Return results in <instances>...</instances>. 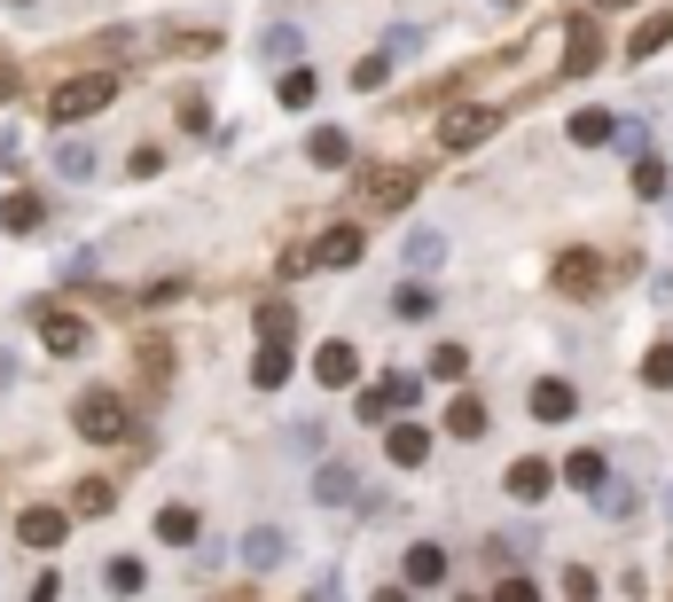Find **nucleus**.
Returning <instances> with one entry per match:
<instances>
[{
  "mask_svg": "<svg viewBox=\"0 0 673 602\" xmlns=\"http://www.w3.org/2000/svg\"><path fill=\"white\" fill-rule=\"evenodd\" d=\"M110 103H118V71H78V78H63L55 95H47V118L55 126H78V118H95Z\"/></svg>",
  "mask_w": 673,
  "mask_h": 602,
  "instance_id": "1",
  "label": "nucleus"
},
{
  "mask_svg": "<svg viewBox=\"0 0 673 602\" xmlns=\"http://www.w3.org/2000/svg\"><path fill=\"white\" fill-rule=\"evenodd\" d=\"M71 422H78V439H95V447H118L126 430H133V415H126V399H118V391H78Z\"/></svg>",
  "mask_w": 673,
  "mask_h": 602,
  "instance_id": "2",
  "label": "nucleus"
},
{
  "mask_svg": "<svg viewBox=\"0 0 673 602\" xmlns=\"http://www.w3.org/2000/svg\"><path fill=\"white\" fill-rule=\"evenodd\" d=\"M407 204H415V172H368V181H361V212L368 219H392Z\"/></svg>",
  "mask_w": 673,
  "mask_h": 602,
  "instance_id": "3",
  "label": "nucleus"
},
{
  "mask_svg": "<svg viewBox=\"0 0 673 602\" xmlns=\"http://www.w3.org/2000/svg\"><path fill=\"white\" fill-rule=\"evenodd\" d=\"M493 126H501V110H485V103H462V110H447L439 141H447V149H478V141H493Z\"/></svg>",
  "mask_w": 673,
  "mask_h": 602,
  "instance_id": "4",
  "label": "nucleus"
},
{
  "mask_svg": "<svg viewBox=\"0 0 673 602\" xmlns=\"http://www.w3.org/2000/svg\"><path fill=\"white\" fill-rule=\"evenodd\" d=\"M40 344H47V353H87V321H78V313H63V305H40Z\"/></svg>",
  "mask_w": 673,
  "mask_h": 602,
  "instance_id": "5",
  "label": "nucleus"
},
{
  "mask_svg": "<svg viewBox=\"0 0 673 602\" xmlns=\"http://www.w3.org/2000/svg\"><path fill=\"white\" fill-rule=\"evenodd\" d=\"M556 290L596 298V290H603V258H596V250H564V258H556Z\"/></svg>",
  "mask_w": 673,
  "mask_h": 602,
  "instance_id": "6",
  "label": "nucleus"
},
{
  "mask_svg": "<svg viewBox=\"0 0 673 602\" xmlns=\"http://www.w3.org/2000/svg\"><path fill=\"white\" fill-rule=\"evenodd\" d=\"M384 454H392V470H424L431 462V422H392Z\"/></svg>",
  "mask_w": 673,
  "mask_h": 602,
  "instance_id": "7",
  "label": "nucleus"
},
{
  "mask_svg": "<svg viewBox=\"0 0 673 602\" xmlns=\"http://www.w3.org/2000/svg\"><path fill=\"white\" fill-rule=\"evenodd\" d=\"M361 250H368V235L345 219V227H329V235L313 243V267H361Z\"/></svg>",
  "mask_w": 673,
  "mask_h": 602,
  "instance_id": "8",
  "label": "nucleus"
},
{
  "mask_svg": "<svg viewBox=\"0 0 673 602\" xmlns=\"http://www.w3.org/2000/svg\"><path fill=\"white\" fill-rule=\"evenodd\" d=\"M313 376H321L329 391H345V384L361 376V353H353V344H345V336H329V344H321V353H313Z\"/></svg>",
  "mask_w": 673,
  "mask_h": 602,
  "instance_id": "9",
  "label": "nucleus"
},
{
  "mask_svg": "<svg viewBox=\"0 0 673 602\" xmlns=\"http://www.w3.org/2000/svg\"><path fill=\"white\" fill-rule=\"evenodd\" d=\"M501 485H510V501H548V493H556V470H548L541 454H525V462H510V477H501Z\"/></svg>",
  "mask_w": 673,
  "mask_h": 602,
  "instance_id": "10",
  "label": "nucleus"
},
{
  "mask_svg": "<svg viewBox=\"0 0 673 602\" xmlns=\"http://www.w3.org/2000/svg\"><path fill=\"white\" fill-rule=\"evenodd\" d=\"M63 533H71L63 508H24V516H17V540H24V548H63Z\"/></svg>",
  "mask_w": 673,
  "mask_h": 602,
  "instance_id": "11",
  "label": "nucleus"
},
{
  "mask_svg": "<svg viewBox=\"0 0 673 602\" xmlns=\"http://www.w3.org/2000/svg\"><path fill=\"white\" fill-rule=\"evenodd\" d=\"M235 556H243V571H275V563H282V556H290V540H282V533H275V525H250V533H243V548H235Z\"/></svg>",
  "mask_w": 673,
  "mask_h": 602,
  "instance_id": "12",
  "label": "nucleus"
},
{
  "mask_svg": "<svg viewBox=\"0 0 673 602\" xmlns=\"http://www.w3.org/2000/svg\"><path fill=\"white\" fill-rule=\"evenodd\" d=\"M533 415H541V422H571V415H579V391H571L564 376H541V384H533Z\"/></svg>",
  "mask_w": 673,
  "mask_h": 602,
  "instance_id": "13",
  "label": "nucleus"
},
{
  "mask_svg": "<svg viewBox=\"0 0 673 602\" xmlns=\"http://www.w3.org/2000/svg\"><path fill=\"white\" fill-rule=\"evenodd\" d=\"M399 571H407V587H447V548L439 540H415Z\"/></svg>",
  "mask_w": 673,
  "mask_h": 602,
  "instance_id": "14",
  "label": "nucleus"
},
{
  "mask_svg": "<svg viewBox=\"0 0 673 602\" xmlns=\"http://www.w3.org/2000/svg\"><path fill=\"white\" fill-rule=\"evenodd\" d=\"M298 55H306V32H298V24H267V32H259V63L290 71Z\"/></svg>",
  "mask_w": 673,
  "mask_h": 602,
  "instance_id": "15",
  "label": "nucleus"
},
{
  "mask_svg": "<svg viewBox=\"0 0 673 602\" xmlns=\"http://www.w3.org/2000/svg\"><path fill=\"white\" fill-rule=\"evenodd\" d=\"M353 493H361V477H353L345 462H321V470H313V501H321V508H345Z\"/></svg>",
  "mask_w": 673,
  "mask_h": 602,
  "instance_id": "16",
  "label": "nucleus"
},
{
  "mask_svg": "<svg viewBox=\"0 0 673 602\" xmlns=\"http://www.w3.org/2000/svg\"><path fill=\"white\" fill-rule=\"evenodd\" d=\"M290 368H298V361H290V344H259V361H250V384H259V391H282Z\"/></svg>",
  "mask_w": 673,
  "mask_h": 602,
  "instance_id": "17",
  "label": "nucleus"
},
{
  "mask_svg": "<svg viewBox=\"0 0 673 602\" xmlns=\"http://www.w3.org/2000/svg\"><path fill=\"white\" fill-rule=\"evenodd\" d=\"M665 40H673V9H658V17H642V24H634V40H627V63H650Z\"/></svg>",
  "mask_w": 673,
  "mask_h": 602,
  "instance_id": "18",
  "label": "nucleus"
},
{
  "mask_svg": "<svg viewBox=\"0 0 673 602\" xmlns=\"http://www.w3.org/2000/svg\"><path fill=\"white\" fill-rule=\"evenodd\" d=\"M564 485H571V493H603V485H611V462L587 447V454H571V462H564Z\"/></svg>",
  "mask_w": 673,
  "mask_h": 602,
  "instance_id": "19",
  "label": "nucleus"
},
{
  "mask_svg": "<svg viewBox=\"0 0 673 602\" xmlns=\"http://www.w3.org/2000/svg\"><path fill=\"white\" fill-rule=\"evenodd\" d=\"M447 439H485V399H478V391H455V407H447Z\"/></svg>",
  "mask_w": 673,
  "mask_h": 602,
  "instance_id": "20",
  "label": "nucleus"
},
{
  "mask_svg": "<svg viewBox=\"0 0 673 602\" xmlns=\"http://www.w3.org/2000/svg\"><path fill=\"white\" fill-rule=\"evenodd\" d=\"M407 267H415V275H439V267H447V235H439V227H415V235H407Z\"/></svg>",
  "mask_w": 673,
  "mask_h": 602,
  "instance_id": "21",
  "label": "nucleus"
},
{
  "mask_svg": "<svg viewBox=\"0 0 673 602\" xmlns=\"http://www.w3.org/2000/svg\"><path fill=\"white\" fill-rule=\"evenodd\" d=\"M275 95H282V110H313V95H321V78H313V63H290V71H282V86H275Z\"/></svg>",
  "mask_w": 673,
  "mask_h": 602,
  "instance_id": "22",
  "label": "nucleus"
},
{
  "mask_svg": "<svg viewBox=\"0 0 673 602\" xmlns=\"http://www.w3.org/2000/svg\"><path fill=\"white\" fill-rule=\"evenodd\" d=\"M611 133H619V110H571V141L579 149H603Z\"/></svg>",
  "mask_w": 673,
  "mask_h": 602,
  "instance_id": "23",
  "label": "nucleus"
},
{
  "mask_svg": "<svg viewBox=\"0 0 673 602\" xmlns=\"http://www.w3.org/2000/svg\"><path fill=\"white\" fill-rule=\"evenodd\" d=\"M40 219H47V204H40V196H32V189H17V196H9V204H0V227H9V235H32V227H40Z\"/></svg>",
  "mask_w": 673,
  "mask_h": 602,
  "instance_id": "24",
  "label": "nucleus"
},
{
  "mask_svg": "<svg viewBox=\"0 0 673 602\" xmlns=\"http://www.w3.org/2000/svg\"><path fill=\"white\" fill-rule=\"evenodd\" d=\"M306 157H313L321 172H336V164H353V141H345V133H336V126H321V133L306 141Z\"/></svg>",
  "mask_w": 673,
  "mask_h": 602,
  "instance_id": "25",
  "label": "nucleus"
},
{
  "mask_svg": "<svg viewBox=\"0 0 673 602\" xmlns=\"http://www.w3.org/2000/svg\"><path fill=\"white\" fill-rule=\"evenodd\" d=\"M55 172L63 181H95V149L87 141H55Z\"/></svg>",
  "mask_w": 673,
  "mask_h": 602,
  "instance_id": "26",
  "label": "nucleus"
},
{
  "mask_svg": "<svg viewBox=\"0 0 673 602\" xmlns=\"http://www.w3.org/2000/svg\"><path fill=\"white\" fill-rule=\"evenodd\" d=\"M392 313H399V321H431V313H439V298H431L424 282H399V298H392Z\"/></svg>",
  "mask_w": 673,
  "mask_h": 602,
  "instance_id": "27",
  "label": "nucleus"
},
{
  "mask_svg": "<svg viewBox=\"0 0 673 602\" xmlns=\"http://www.w3.org/2000/svg\"><path fill=\"white\" fill-rule=\"evenodd\" d=\"M157 540H173V548H189V540H196V508H181V501H173V508L157 516Z\"/></svg>",
  "mask_w": 673,
  "mask_h": 602,
  "instance_id": "28",
  "label": "nucleus"
},
{
  "mask_svg": "<svg viewBox=\"0 0 673 602\" xmlns=\"http://www.w3.org/2000/svg\"><path fill=\"white\" fill-rule=\"evenodd\" d=\"M596 63H603V47L587 40V24H579V32H571V55H564V78H587Z\"/></svg>",
  "mask_w": 673,
  "mask_h": 602,
  "instance_id": "29",
  "label": "nucleus"
},
{
  "mask_svg": "<svg viewBox=\"0 0 673 602\" xmlns=\"http://www.w3.org/2000/svg\"><path fill=\"white\" fill-rule=\"evenodd\" d=\"M596 516L627 525V516H634V485H627V477H619V485H603V493H596Z\"/></svg>",
  "mask_w": 673,
  "mask_h": 602,
  "instance_id": "30",
  "label": "nucleus"
},
{
  "mask_svg": "<svg viewBox=\"0 0 673 602\" xmlns=\"http://www.w3.org/2000/svg\"><path fill=\"white\" fill-rule=\"evenodd\" d=\"M290 329H298L290 305H259V344H290Z\"/></svg>",
  "mask_w": 673,
  "mask_h": 602,
  "instance_id": "31",
  "label": "nucleus"
},
{
  "mask_svg": "<svg viewBox=\"0 0 673 602\" xmlns=\"http://www.w3.org/2000/svg\"><path fill=\"white\" fill-rule=\"evenodd\" d=\"M141 579H149V571H141L133 556H110V571H103V587H110V594H141Z\"/></svg>",
  "mask_w": 673,
  "mask_h": 602,
  "instance_id": "32",
  "label": "nucleus"
},
{
  "mask_svg": "<svg viewBox=\"0 0 673 602\" xmlns=\"http://www.w3.org/2000/svg\"><path fill=\"white\" fill-rule=\"evenodd\" d=\"M431 376H439V384H462V376H470V353H462V344H439V353H431Z\"/></svg>",
  "mask_w": 673,
  "mask_h": 602,
  "instance_id": "33",
  "label": "nucleus"
},
{
  "mask_svg": "<svg viewBox=\"0 0 673 602\" xmlns=\"http://www.w3.org/2000/svg\"><path fill=\"white\" fill-rule=\"evenodd\" d=\"M642 384H650V391H673V344H650V361H642Z\"/></svg>",
  "mask_w": 673,
  "mask_h": 602,
  "instance_id": "34",
  "label": "nucleus"
},
{
  "mask_svg": "<svg viewBox=\"0 0 673 602\" xmlns=\"http://www.w3.org/2000/svg\"><path fill=\"white\" fill-rule=\"evenodd\" d=\"M384 78H392V55H384V47L353 63V86H361V95H376V86H384Z\"/></svg>",
  "mask_w": 673,
  "mask_h": 602,
  "instance_id": "35",
  "label": "nucleus"
},
{
  "mask_svg": "<svg viewBox=\"0 0 673 602\" xmlns=\"http://www.w3.org/2000/svg\"><path fill=\"white\" fill-rule=\"evenodd\" d=\"M634 196H665V164L658 157H634Z\"/></svg>",
  "mask_w": 673,
  "mask_h": 602,
  "instance_id": "36",
  "label": "nucleus"
},
{
  "mask_svg": "<svg viewBox=\"0 0 673 602\" xmlns=\"http://www.w3.org/2000/svg\"><path fill=\"white\" fill-rule=\"evenodd\" d=\"M110 501H118V493H110V485H103V477H87V485H78V516H103V508H110Z\"/></svg>",
  "mask_w": 673,
  "mask_h": 602,
  "instance_id": "37",
  "label": "nucleus"
},
{
  "mask_svg": "<svg viewBox=\"0 0 673 602\" xmlns=\"http://www.w3.org/2000/svg\"><path fill=\"white\" fill-rule=\"evenodd\" d=\"M415 47H424V24H399V32L384 40V55H415Z\"/></svg>",
  "mask_w": 673,
  "mask_h": 602,
  "instance_id": "38",
  "label": "nucleus"
},
{
  "mask_svg": "<svg viewBox=\"0 0 673 602\" xmlns=\"http://www.w3.org/2000/svg\"><path fill=\"white\" fill-rule=\"evenodd\" d=\"M493 602H541V587H533V579H501Z\"/></svg>",
  "mask_w": 673,
  "mask_h": 602,
  "instance_id": "39",
  "label": "nucleus"
},
{
  "mask_svg": "<svg viewBox=\"0 0 673 602\" xmlns=\"http://www.w3.org/2000/svg\"><path fill=\"white\" fill-rule=\"evenodd\" d=\"M564 594H571V602H587V594H596V571H579V563H571V571H564Z\"/></svg>",
  "mask_w": 673,
  "mask_h": 602,
  "instance_id": "40",
  "label": "nucleus"
},
{
  "mask_svg": "<svg viewBox=\"0 0 673 602\" xmlns=\"http://www.w3.org/2000/svg\"><path fill=\"white\" fill-rule=\"evenodd\" d=\"M9 95H17V63H9V55H0V103H9Z\"/></svg>",
  "mask_w": 673,
  "mask_h": 602,
  "instance_id": "41",
  "label": "nucleus"
},
{
  "mask_svg": "<svg viewBox=\"0 0 673 602\" xmlns=\"http://www.w3.org/2000/svg\"><path fill=\"white\" fill-rule=\"evenodd\" d=\"M9 376H17V361H9V353H0V391H9Z\"/></svg>",
  "mask_w": 673,
  "mask_h": 602,
  "instance_id": "42",
  "label": "nucleus"
},
{
  "mask_svg": "<svg viewBox=\"0 0 673 602\" xmlns=\"http://www.w3.org/2000/svg\"><path fill=\"white\" fill-rule=\"evenodd\" d=\"M376 602H407V587H384V594H376Z\"/></svg>",
  "mask_w": 673,
  "mask_h": 602,
  "instance_id": "43",
  "label": "nucleus"
},
{
  "mask_svg": "<svg viewBox=\"0 0 673 602\" xmlns=\"http://www.w3.org/2000/svg\"><path fill=\"white\" fill-rule=\"evenodd\" d=\"M596 9H634V0H596Z\"/></svg>",
  "mask_w": 673,
  "mask_h": 602,
  "instance_id": "44",
  "label": "nucleus"
},
{
  "mask_svg": "<svg viewBox=\"0 0 673 602\" xmlns=\"http://www.w3.org/2000/svg\"><path fill=\"white\" fill-rule=\"evenodd\" d=\"M665 516H673V485H665Z\"/></svg>",
  "mask_w": 673,
  "mask_h": 602,
  "instance_id": "45",
  "label": "nucleus"
},
{
  "mask_svg": "<svg viewBox=\"0 0 673 602\" xmlns=\"http://www.w3.org/2000/svg\"><path fill=\"white\" fill-rule=\"evenodd\" d=\"M9 9H32V0H9Z\"/></svg>",
  "mask_w": 673,
  "mask_h": 602,
  "instance_id": "46",
  "label": "nucleus"
},
{
  "mask_svg": "<svg viewBox=\"0 0 673 602\" xmlns=\"http://www.w3.org/2000/svg\"><path fill=\"white\" fill-rule=\"evenodd\" d=\"M493 9H510V0H493Z\"/></svg>",
  "mask_w": 673,
  "mask_h": 602,
  "instance_id": "47",
  "label": "nucleus"
},
{
  "mask_svg": "<svg viewBox=\"0 0 673 602\" xmlns=\"http://www.w3.org/2000/svg\"><path fill=\"white\" fill-rule=\"evenodd\" d=\"M462 602H478V594H462Z\"/></svg>",
  "mask_w": 673,
  "mask_h": 602,
  "instance_id": "48",
  "label": "nucleus"
}]
</instances>
